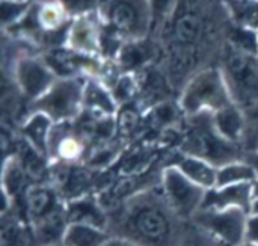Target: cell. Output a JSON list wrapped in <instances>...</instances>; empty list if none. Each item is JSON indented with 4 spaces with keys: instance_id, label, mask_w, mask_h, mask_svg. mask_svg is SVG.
Returning <instances> with one entry per match:
<instances>
[{
    "instance_id": "6da1fadb",
    "label": "cell",
    "mask_w": 258,
    "mask_h": 246,
    "mask_svg": "<svg viewBox=\"0 0 258 246\" xmlns=\"http://www.w3.org/2000/svg\"><path fill=\"white\" fill-rule=\"evenodd\" d=\"M160 184L144 189L107 212V231L138 246H180L186 228Z\"/></svg>"
},
{
    "instance_id": "4dcf8cb0",
    "label": "cell",
    "mask_w": 258,
    "mask_h": 246,
    "mask_svg": "<svg viewBox=\"0 0 258 246\" xmlns=\"http://www.w3.org/2000/svg\"><path fill=\"white\" fill-rule=\"evenodd\" d=\"M252 194H254V200H258V178L252 183Z\"/></svg>"
},
{
    "instance_id": "ba28073f",
    "label": "cell",
    "mask_w": 258,
    "mask_h": 246,
    "mask_svg": "<svg viewBox=\"0 0 258 246\" xmlns=\"http://www.w3.org/2000/svg\"><path fill=\"white\" fill-rule=\"evenodd\" d=\"M18 201L21 203V206H14L30 225H35L53 216L67 207V203L59 191L48 183L30 184Z\"/></svg>"
},
{
    "instance_id": "5b68a950",
    "label": "cell",
    "mask_w": 258,
    "mask_h": 246,
    "mask_svg": "<svg viewBox=\"0 0 258 246\" xmlns=\"http://www.w3.org/2000/svg\"><path fill=\"white\" fill-rule=\"evenodd\" d=\"M222 73L237 106L243 110L258 106V54L230 47Z\"/></svg>"
},
{
    "instance_id": "277c9868",
    "label": "cell",
    "mask_w": 258,
    "mask_h": 246,
    "mask_svg": "<svg viewBox=\"0 0 258 246\" xmlns=\"http://www.w3.org/2000/svg\"><path fill=\"white\" fill-rule=\"evenodd\" d=\"M86 82L79 77H60L32 103V112L45 113L54 124L71 122L83 113Z\"/></svg>"
},
{
    "instance_id": "d4e9b609",
    "label": "cell",
    "mask_w": 258,
    "mask_h": 246,
    "mask_svg": "<svg viewBox=\"0 0 258 246\" xmlns=\"http://www.w3.org/2000/svg\"><path fill=\"white\" fill-rule=\"evenodd\" d=\"M180 246H222L194 222H187Z\"/></svg>"
},
{
    "instance_id": "603a6c76",
    "label": "cell",
    "mask_w": 258,
    "mask_h": 246,
    "mask_svg": "<svg viewBox=\"0 0 258 246\" xmlns=\"http://www.w3.org/2000/svg\"><path fill=\"white\" fill-rule=\"evenodd\" d=\"M36 20L47 32L57 30L65 21V9L60 3H45L36 12Z\"/></svg>"
},
{
    "instance_id": "30bf717a",
    "label": "cell",
    "mask_w": 258,
    "mask_h": 246,
    "mask_svg": "<svg viewBox=\"0 0 258 246\" xmlns=\"http://www.w3.org/2000/svg\"><path fill=\"white\" fill-rule=\"evenodd\" d=\"M12 74L20 92L33 101L42 97L57 80L50 65L33 56L18 57L14 62Z\"/></svg>"
},
{
    "instance_id": "836d02e7",
    "label": "cell",
    "mask_w": 258,
    "mask_h": 246,
    "mask_svg": "<svg viewBox=\"0 0 258 246\" xmlns=\"http://www.w3.org/2000/svg\"><path fill=\"white\" fill-rule=\"evenodd\" d=\"M243 246H249V245H243Z\"/></svg>"
},
{
    "instance_id": "44dd1931",
    "label": "cell",
    "mask_w": 258,
    "mask_h": 246,
    "mask_svg": "<svg viewBox=\"0 0 258 246\" xmlns=\"http://www.w3.org/2000/svg\"><path fill=\"white\" fill-rule=\"evenodd\" d=\"M258 178L257 172L251 163L245 159L231 162L218 168V181L216 188L219 186H231V184H243V183H254Z\"/></svg>"
},
{
    "instance_id": "cb8c5ba5",
    "label": "cell",
    "mask_w": 258,
    "mask_h": 246,
    "mask_svg": "<svg viewBox=\"0 0 258 246\" xmlns=\"http://www.w3.org/2000/svg\"><path fill=\"white\" fill-rule=\"evenodd\" d=\"M29 11L27 2H14V0H2V23L6 29L8 26H14L20 23Z\"/></svg>"
},
{
    "instance_id": "ac0fdd59",
    "label": "cell",
    "mask_w": 258,
    "mask_h": 246,
    "mask_svg": "<svg viewBox=\"0 0 258 246\" xmlns=\"http://www.w3.org/2000/svg\"><path fill=\"white\" fill-rule=\"evenodd\" d=\"M213 122L216 130L230 142L243 147L246 135V113L236 103L213 113Z\"/></svg>"
},
{
    "instance_id": "5bb4252c",
    "label": "cell",
    "mask_w": 258,
    "mask_h": 246,
    "mask_svg": "<svg viewBox=\"0 0 258 246\" xmlns=\"http://www.w3.org/2000/svg\"><path fill=\"white\" fill-rule=\"evenodd\" d=\"M67 216L70 224H88L107 230V210L100 200L91 195L67 203Z\"/></svg>"
},
{
    "instance_id": "9a60e30c",
    "label": "cell",
    "mask_w": 258,
    "mask_h": 246,
    "mask_svg": "<svg viewBox=\"0 0 258 246\" xmlns=\"http://www.w3.org/2000/svg\"><path fill=\"white\" fill-rule=\"evenodd\" d=\"M67 42L71 50L83 54H95L100 47V35L97 23L88 15L76 18L67 33Z\"/></svg>"
},
{
    "instance_id": "83f0119b",
    "label": "cell",
    "mask_w": 258,
    "mask_h": 246,
    "mask_svg": "<svg viewBox=\"0 0 258 246\" xmlns=\"http://www.w3.org/2000/svg\"><path fill=\"white\" fill-rule=\"evenodd\" d=\"M245 245L258 246V213H249L248 215Z\"/></svg>"
},
{
    "instance_id": "9c48e42d",
    "label": "cell",
    "mask_w": 258,
    "mask_h": 246,
    "mask_svg": "<svg viewBox=\"0 0 258 246\" xmlns=\"http://www.w3.org/2000/svg\"><path fill=\"white\" fill-rule=\"evenodd\" d=\"M109 26L119 35L138 39L151 24L148 0H112L107 12Z\"/></svg>"
},
{
    "instance_id": "8fae6325",
    "label": "cell",
    "mask_w": 258,
    "mask_h": 246,
    "mask_svg": "<svg viewBox=\"0 0 258 246\" xmlns=\"http://www.w3.org/2000/svg\"><path fill=\"white\" fill-rule=\"evenodd\" d=\"M254 203L252 183L219 186L207 191L203 209L212 210H225V209H242L246 213H251Z\"/></svg>"
},
{
    "instance_id": "8992f818",
    "label": "cell",
    "mask_w": 258,
    "mask_h": 246,
    "mask_svg": "<svg viewBox=\"0 0 258 246\" xmlns=\"http://www.w3.org/2000/svg\"><path fill=\"white\" fill-rule=\"evenodd\" d=\"M160 191L169 207L184 222H190L195 218V215L203 209L207 195L204 188L189 180L174 165H166L162 169Z\"/></svg>"
},
{
    "instance_id": "f546056e",
    "label": "cell",
    "mask_w": 258,
    "mask_h": 246,
    "mask_svg": "<svg viewBox=\"0 0 258 246\" xmlns=\"http://www.w3.org/2000/svg\"><path fill=\"white\" fill-rule=\"evenodd\" d=\"M245 160L254 166V169H255V172H257L258 175V153H246L245 154Z\"/></svg>"
},
{
    "instance_id": "484cf974",
    "label": "cell",
    "mask_w": 258,
    "mask_h": 246,
    "mask_svg": "<svg viewBox=\"0 0 258 246\" xmlns=\"http://www.w3.org/2000/svg\"><path fill=\"white\" fill-rule=\"evenodd\" d=\"M246 113V135L243 139V150L246 153H258V106L245 110Z\"/></svg>"
},
{
    "instance_id": "52a82bcc",
    "label": "cell",
    "mask_w": 258,
    "mask_h": 246,
    "mask_svg": "<svg viewBox=\"0 0 258 246\" xmlns=\"http://www.w3.org/2000/svg\"><path fill=\"white\" fill-rule=\"evenodd\" d=\"M248 215L242 209H201L190 222L222 246H243Z\"/></svg>"
},
{
    "instance_id": "4fadbf2b",
    "label": "cell",
    "mask_w": 258,
    "mask_h": 246,
    "mask_svg": "<svg viewBox=\"0 0 258 246\" xmlns=\"http://www.w3.org/2000/svg\"><path fill=\"white\" fill-rule=\"evenodd\" d=\"M53 127L54 122L45 113L32 112L20 126V136L33 150L48 159V144Z\"/></svg>"
},
{
    "instance_id": "7c38bea8",
    "label": "cell",
    "mask_w": 258,
    "mask_h": 246,
    "mask_svg": "<svg viewBox=\"0 0 258 246\" xmlns=\"http://www.w3.org/2000/svg\"><path fill=\"white\" fill-rule=\"evenodd\" d=\"M0 246H38L32 225L15 206L2 213Z\"/></svg>"
},
{
    "instance_id": "7402d4cb",
    "label": "cell",
    "mask_w": 258,
    "mask_h": 246,
    "mask_svg": "<svg viewBox=\"0 0 258 246\" xmlns=\"http://www.w3.org/2000/svg\"><path fill=\"white\" fill-rule=\"evenodd\" d=\"M236 26L258 32V0H227Z\"/></svg>"
},
{
    "instance_id": "ffe728a7",
    "label": "cell",
    "mask_w": 258,
    "mask_h": 246,
    "mask_svg": "<svg viewBox=\"0 0 258 246\" xmlns=\"http://www.w3.org/2000/svg\"><path fill=\"white\" fill-rule=\"evenodd\" d=\"M174 38L180 45H194L203 33V21L197 12L186 11L174 20Z\"/></svg>"
},
{
    "instance_id": "1f68e13d",
    "label": "cell",
    "mask_w": 258,
    "mask_h": 246,
    "mask_svg": "<svg viewBox=\"0 0 258 246\" xmlns=\"http://www.w3.org/2000/svg\"><path fill=\"white\" fill-rule=\"evenodd\" d=\"M50 246H63V243L60 242V243H54V245H50Z\"/></svg>"
},
{
    "instance_id": "2e32d148",
    "label": "cell",
    "mask_w": 258,
    "mask_h": 246,
    "mask_svg": "<svg viewBox=\"0 0 258 246\" xmlns=\"http://www.w3.org/2000/svg\"><path fill=\"white\" fill-rule=\"evenodd\" d=\"M95 119L112 118L116 113V101L112 92L95 80H86L83 94V113Z\"/></svg>"
},
{
    "instance_id": "4316f807",
    "label": "cell",
    "mask_w": 258,
    "mask_h": 246,
    "mask_svg": "<svg viewBox=\"0 0 258 246\" xmlns=\"http://www.w3.org/2000/svg\"><path fill=\"white\" fill-rule=\"evenodd\" d=\"M151 24L160 26L171 18L177 8V0H148Z\"/></svg>"
},
{
    "instance_id": "e0dca14e",
    "label": "cell",
    "mask_w": 258,
    "mask_h": 246,
    "mask_svg": "<svg viewBox=\"0 0 258 246\" xmlns=\"http://www.w3.org/2000/svg\"><path fill=\"white\" fill-rule=\"evenodd\" d=\"M169 165L177 166L189 180H192L198 186L204 188L206 191H210V189L216 188L218 168L215 165H212L210 162L204 160V159L178 153V156Z\"/></svg>"
},
{
    "instance_id": "7a4b0ae2",
    "label": "cell",
    "mask_w": 258,
    "mask_h": 246,
    "mask_svg": "<svg viewBox=\"0 0 258 246\" xmlns=\"http://www.w3.org/2000/svg\"><path fill=\"white\" fill-rule=\"evenodd\" d=\"M180 151L204 159L216 168L245 159L243 147L227 141L216 130L213 113L210 112L186 116V133L181 139Z\"/></svg>"
},
{
    "instance_id": "f1b7e54d",
    "label": "cell",
    "mask_w": 258,
    "mask_h": 246,
    "mask_svg": "<svg viewBox=\"0 0 258 246\" xmlns=\"http://www.w3.org/2000/svg\"><path fill=\"white\" fill-rule=\"evenodd\" d=\"M103 246H138L136 243H133V242H128V240H125V239H121V237H113V236H110V239L104 243Z\"/></svg>"
},
{
    "instance_id": "d6a6232c",
    "label": "cell",
    "mask_w": 258,
    "mask_h": 246,
    "mask_svg": "<svg viewBox=\"0 0 258 246\" xmlns=\"http://www.w3.org/2000/svg\"><path fill=\"white\" fill-rule=\"evenodd\" d=\"M14 2H27V0H14Z\"/></svg>"
},
{
    "instance_id": "d6986e66",
    "label": "cell",
    "mask_w": 258,
    "mask_h": 246,
    "mask_svg": "<svg viewBox=\"0 0 258 246\" xmlns=\"http://www.w3.org/2000/svg\"><path fill=\"white\" fill-rule=\"evenodd\" d=\"M110 239L107 230L88 225V224H70L63 234V246H103Z\"/></svg>"
},
{
    "instance_id": "3957f363",
    "label": "cell",
    "mask_w": 258,
    "mask_h": 246,
    "mask_svg": "<svg viewBox=\"0 0 258 246\" xmlns=\"http://www.w3.org/2000/svg\"><path fill=\"white\" fill-rule=\"evenodd\" d=\"M234 104L230 88L221 68L198 71L183 88L178 106L184 116L203 112L216 113Z\"/></svg>"
}]
</instances>
